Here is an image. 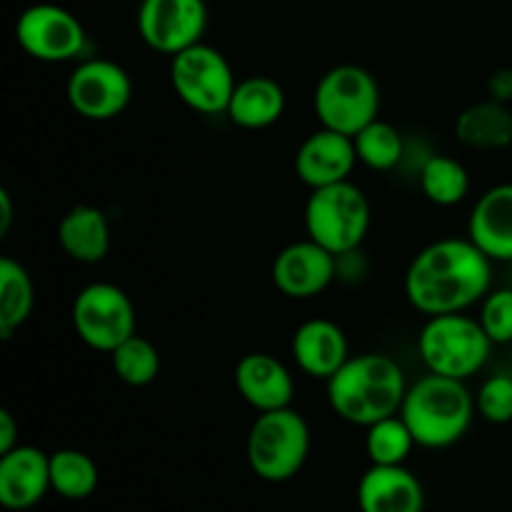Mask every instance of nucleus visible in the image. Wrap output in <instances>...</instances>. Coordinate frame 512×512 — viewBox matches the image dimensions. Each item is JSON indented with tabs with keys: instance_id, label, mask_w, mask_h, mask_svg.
Returning a JSON list of instances; mask_svg holds the SVG:
<instances>
[{
	"instance_id": "obj_1",
	"label": "nucleus",
	"mask_w": 512,
	"mask_h": 512,
	"mask_svg": "<svg viewBox=\"0 0 512 512\" xmlns=\"http://www.w3.org/2000/svg\"><path fill=\"white\" fill-rule=\"evenodd\" d=\"M493 260L473 240L445 238L420 250L405 275V295L418 313H465L490 293Z\"/></svg>"
},
{
	"instance_id": "obj_2",
	"label": "nucleus",
	"mask_w": 512,
	"mask_h": 512,
	"mask_svg": "<svg viewBox=\"0 0 512 512\" xmlns=\"http://www.w3.org/2000/svg\"><path fill=\"white\" fill-rule=\"evenodd\" d=\"M408 388L398 360L383 353H363L350 358L328 380V403L345 423L370 428L400 413Z\"/></svg>"
},
{
	"instance_id": "obj_3",
	"label": "nucleus",
	"mask_w": 512,
	"mask_h": 512,
	"mask_svg": "<svg viewBox=\"0 0 512 512\" xmlns=\"http://www.w3.org/2000/svg\"><path fill=\"white\" fill-rule=\"evenodd\" d=\"M478 403L465 380L425 375L405 393L400 415L408 423L415 443L428 450L450 448L468 433Z\"/></svg>"
},
{
	"instance_id": "obj_4",
	"label": "nucleus",
	"mask_w": 512,
	"mask_h": 512,
	"mask_svg": "<svg viewBox=\"0 0 512 512\" xmlns=\"http://www.w3.org/2000/svg\"><path fill=\"white\" fill-rule=\"evenodd\" d=\"M493 345L480 320L463 313L433 315L418 338L425 368L455 380H468L480 373L488 363Z\"/></svg>"
},
{
	"instance_id": "obj_5",
	"label": "nucleus",
	"mask_w": 512,
	"mask_h": 512,
	"mask_svg": "<svg viewBox=\"0 0 512 512\" xmlns=\"http://www.w3.org/2000/svg\"><path fill=\"white\" fill-rule=\"evenodd\" d=\"M310 453V428L293 408L260 413L248 433V465L260 480L285 483L303 470Z\"/></svg>"
},
{
	"instance_id": "obj_6",
	"label": "nucleus",
	"mask_w": 512,
	"mask_h": 512,
	"mask_svg": "<svg viewBox=\"0 0 512 512\" xmlns=\"http://www.w3.org/2000/svg\"><path fill=\"white\" fill-rule=\"evenodd\" d=\"M370 228V203L350 180L315 188L305 203L308 238L333 255L353 253Z\"/></svg>"
},
{
	"instance_id": "obj_7",
	"label": "nucleus",
	"mask_w": 512,
	"mask_h": 512,
	"mask_svg": "<svg viewBox=\"0 0 512 512\" xmlns=\"http://www.w3.org/2000/svg\"><path fill=\"white\" fill-rule=\"evenodd\" d=\"M313 105L323 128L353 138L378 118L380 85L360 65H335L318 80Z\"/></svg>"
},
{
	"instance_id": "obj_8",
	"label": "nucleus",
	"mask_w": 512,
	"mask_h": 512,
	"mask_svg": "<svg viewBox=\"0 0 512 512\" xmlns=\"http://www.w3.org/2000/svg\"><path fill=\"white\" fill-rule=\"evenodd\" d=\"M170 83L175 95L200 115L228 113L235 93L233 68L228 58L213 45H190L170 60Z\"/></svg>"
},
{
	"instance_id": "obj_9",
	"label": "nucleus",
	"mask_w": 512,
	"mask_h": 512,
	"mask_svg": "<svg viewBox=\"0 0 512 512\" xmlns=\"http://www.w3.org/2000/svg\"><path fill=\"white\" fill-rule=\"evenodd\" d=\"M70 320L88 348L113 353L135 335V308L123 288L113 283H90L75 295Z\"/></svg>"
},
{
	"instance_id": "obj_10",
	"label": "nucleus",
	"mask_w": 512,
	"mask_h": 512,
	"mask_svg": "<svg viewBox=\"0 0 512 512\" xmlns=\"http://www.w3.org/2000/svg\"><path fill=\"white\" fill-rule=\"evenodd\" d=\"M18 45L40 63H65L83 55L88 45L83 23L53 3L30 5L15 23Z\"/></svg>"
},
{
	"instance_id": "obj_11",
	"label": "nucleus",
	"mask_w": 512,
	"mask_h": 512,
	"mask_svg": "<svg viewBox=\"0 0 512 512\" xmlns=\"http://www.w3.org/2000/svg\"><path fill=\"white\" fill-rule=\"evenodd\" d=\"M65 95L80 118L103 123L125 113L133 98V80L115 60L93 58L70 73Z\"/></svg>"
},
{
	"instance_id": "obj_12",
	"label": "nucleus",
	"mask_w": 512,
	"mask_h": 512,
	"mask_svg": "<svg viewBox=\"0 0 512 512\" xmlns=\"http://www.w3.org/2000/svg\"><path fill=\"white\" fill-rule=\"evenodd\" d=\"M208 28L205 0H143L138 8V33L150 50L178 55L203 43Z\"/></svg>"
},
{
	"instance_id": "obj_13",
	"label": "nucleus",
	"mask_w": 512,
	"mask_h": 512,
	"mask_svg": "<svg viewBox=\"0 0 512 512\" xmlns=\"http://www.w3.org/2000/svg\"><path fill=\"white\" fill-rule=\"evenodd\" d=\"M335 258L330 250L318 245L315 240H298L290 243L275 255L273 260V283L283 295L293 300H308L328 290L335 278Z\"/></svg>"
},
{
	"instance_id": "obj_14",
	"label": "nucleus",
	"mask_w": 512,
	"mask_h": 512,
	"mask_svg": "<svg viewBox=\"0 0 512 512\" xmlns=\"http://www.w3.org/2000/svg\"><path fill=\"white\" fill-rule=\"evenodd\" d=\"M355 163H358V153H355L353 138L338 130L320 128L300 143L295 153V175L300 183L315 190L350 180Z\"/></svg>"
},
{
	"instance_id": "obj_15",
	"label": "nucleus",
	"mask_w": 512,
	"mask_h": 512,
	"mask_svg": "<svg viewBox=\"0 0 512 512\" xmlns=\"http://www.w3.org/2000/svg\"><path fill=\"white\" fill-rule=\"evenodd\" d=\"M53 490L50 485V455L33 445H18L0 455V503L23 512L35 508Z\"/></svg>"
},
{
	"instance_id": "obj_16",
	"label": "nucleus",
	"mask_w": 512,
	"mask_h": 512,
	"mask_svg": "<svg viewBox=\"0 0 512 512\" xmlns=\"http://www.w3.org/2000/svg\"><path fill=\"white\" fill-rule=\"evenodd\" d=\"M235 388L258 413L290 408L295 383L290 370L270 353H248L235 365Z\"/></svg>"
},
{
	"instance_id": "obj_17",
	"label": "nucleus",
	"mask_w": 512,
	"mask_h": 512,
	"mask_svg": "<svg viewBox=\"0 0 512 512\" xmlns=\"http://www.w3.org/2000/svg\"><path fill=\"white\" fill-rule=\"evenodd\" d=\"M293 358L305 375L330 380L350 360L348 338L333 320H305L293 335Z\"/></svg>"
},
{
	"instance_id": "obj_18",
	"label": "nucleus",
	"mask_w": 512,
	"mask_h": 512,
	"mask_svg": "<svg viewBox=\"0 0 512 512\" xmlns=\"http://www.w3.org/2000/svg\"><path fill=\"white\" fill-rule=\"evenodd\" d=\"M363 512H423L425 493L405 465H370L358 483Z\"/></svg>"
},
{
	"instance_id": "obj_19",
	"label": "nucleus",
	"mask_w": 512,
	"mask_h": 512,
	"mask_svg": "<svg viewBox=\"0 0 512 512\" xmlns=\"http://www.w3.org/2000/svg\"><path fill=\"white\" fill-rule=\"evenodd\" d=\"M468 238L490 260H512V183L485 190L468 220Z\"/></svg>"
},
{
	"instance_id": "obj_20",
	"label": "nucleus",
	"mask_w": 512,
	"mask_h": 512,
	"mask_svg": "<svg viewBox=\"0 0 512 512\" xmlns=\"http://www.w3.org/2000/svg\"><path fill=\"white\" fill-rule=\"evenodd\" d=\"M58 243L75 263H100L110 250L108 218L95 205H75L58 223Z\"/></svg>"
},
{
	"instance_id": "obj_21",
	"label": "nucleus",
	"mask_w": 512,
	"mask_h": 512,
	"mask_svg": "<svg viewBox=\"0 0 512 512\" xmlns=\"http://www.w3.org/2000/svg\"><path fill=\"white\" fill-rule=\"evenodd\" d=\"M285 113V90L268 75H250L235 85L228 118L238 128L263 130L278 123Z\"/></svg>"
},
{
	"instance_id": "obj_22",
	"label": "nucleus",
	"mask_w": 512,
	"mask_h": 512,
	"mask_svg": "<svg viewBox=\"0 0 512 512\" xmlns=\"http://www.w3.org/2000/svg\"><path fill=\"white\" fill-rule=\"evenodd\" d=\"M455 138L475 150H503L512 143V110L500 100L473 103L455 120Z\"/></svg>"
},
{
	"instance_id": "obj_23",
	"label": "nucleus",
	"mask_w": 512,
	"mask_h": 512,
	"mask_svg": "<svg viewBox=\"0 0 512 512\" xmlns=\"http://www.w3.org/2000/svg\"><path fill=\"white\" fill-rule=\"evenodd\" d=\"M35 305V288L28 270L13 258L0 260V338L10 340L30 318Z\"/></svg>"
},
{
	"instance_id": "obj_24",
	"label": "nucleus",
	"mask_w": 512,
	"mask_h": 512,
	"mask_svg": "<svg viewBox=\"0 0 512 512\" xmlns=\"http://www.w3.org/2000/svg\"><path fill=\"white\" fill-rule=\"evenodd\" d=\"M98 465L83 450H58L50 455V485L65 500H85L98 488Z\"/></svg>"
},
{
	"instance_id": "obj_25",
	"label": "nucleus",
	"mask_w": 512,
	"mask_h": 512,
	"mask_svg": "<svg viewBox=\"0 0 512 512\" xmlns=\"http://www.w3.org/2000/svg\"><path fill=\"white\" fill-rule=\"evenodd\" d=\"M420 188L430 203L440 208L458 205L470 190V175L460 160L450 155H433L420 170Z\"/></svg>"
},
{
	"instance_id": "obj_26",
	"label": "nucleus",
	"mask_w": 512,
	"mask_h": 512,
	"mask_svg": "<svg viewBox=\"0 0 512 512\" xmlns=\"http://www.w3.org/2000/svg\"><path fill=\"white\" fill-rule=\"evenodd\" d=\"M353 143L358 160L370 170H393L405 153L400 130L380 118H375L358 135H353Z\"/></svg>"
},
{
	"instance_id": "obj_27",
	"label": "nucleus",
	"mask_w": 512,
	"mask_h": 512,
	"mask_svg": "<svg viewBox=\"0 0 512 512\" xmlns=\"http://www.w3.org/2000/svg\"><path fill=\"white\" fill-rule=\"evenodd\" d=\"M110 363H113L115 375L133 388H145L160 375L158 348L138 333L130 335L123 345L110 353Z\"/></svg>"
},
{
	"instance_id": "obj_28",
	"label": "nucleus",
	"mask_w": 512,
	"mask_h": 512,
	"mask_svg": "<svg viewBox=\"0 0 512 512\" xmlns=\"http://www.w3.org/2000/svg\"><path fill=\"white\" fill-rule=\"evenodd\" d=\"M365 430H368L365 450H368V458L373 465H403L410 450L418 445L400 413L378 420Z\"/></svg>"
},
{
	"instance_id": "obj_29",
	"label": "nucleus",
	"mask_w": 512,
	"mask_h": 512,
	"mask_svg": "<svg viewBox=\"0 0 512 512\" xmlns=\"http://www.w3.org/2000/svg\"><path fill=\"white\" fill-rule=\"evenodd\" d=\"M478 320L495 345L512 343V288L490 290L480 300Z\"/></svg>"
},
{
	"instance_id": "obj_30",
	"label": "nucleus",
	"mask_w": 512,
	"mask_h": 512,
	"mask_svg": "<svg viewBox=\"0 0 512 512\" xmlns=\"http://www.w3.org/2000/svg\"><path fill=\"white\" fill-rule=\"evenodd\" d=\"M480 415L488 423L505 425L512 420V375H493L483 383L478 398Z\"/></svg>"
},
{
	"instance_id": "obj_31",
	"label": "nucleus",
	"mask_w": 512,
	"mask_h": 512,
	"mask_svg": "<svg viewBox=\"0 0 512 512\" xmlns=\"http://www.w3.org/2000/svg\"><path fill=\"white\" fill-rule=\"evenodd\" d=\"M490 98L500 100V103H510L512 100V68H500L490 75L488 80Z\"/></svg>"
},
{
	"instance_id": "obj_32",
	"label": "nucleus",
	"mask_w": 512,
	"mask_h": 512,
	"mask_svg": "<svg viewBox=\"0 0 512 512\" xmlns=\"http://www.w3.org/2000/svg\"><path fill=\"white\" fill-rule=\"evenodd\" d=\"M13 448H18V423L13 413L0 410V455L10 453Z\"/></svg>"
},
{
	"instance_id": "obj_33",
	"label": "nucleus",
	"mask_w": 512,
	"mask_h": 512,
	"mask_svg": "<svg viewBox=\"0 0 512 512\" xmlns=\"http://www.w3.org/2000/svg\"><path fill=\"white\" fill-rule=\"evenodd\" d=\"M13 225V200L5 188H0V238H5Z\"/></svg>"
},
{
	"instance_id": "obj_34",
	"label": "nucleus",
	"mask_w": 512,
	"mask_h": 512,
	"mask_svg": "<svg viewBox=\"0 0 512 512\" xmlns=\"http://www.w3.org/2000/svg\"><path fill=\"white\" fill-rule=\"evenodd\" d=\"M353 512H363V510H360V508H358V510H353Z\"/></svg>"
},
{
	"instance_id": "obj_35",
	"label": "nucleus",
	"mask_w": 512,
	"mask_h": 512,
	"mask_svg": "<svg viewBox=\"0 0 512 512\" xmlns=\"http://www.w3.org/2000/svg\"><path fill=\"white\" fill-rule=\"evenodd\" d=\"M510 268H512V260H510Z\"/></svg>"
}]
</instances>
